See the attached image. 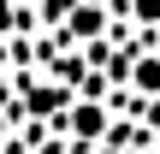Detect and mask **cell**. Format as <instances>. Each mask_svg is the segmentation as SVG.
I'll list each match as a JSON object with an SVG mask.
<instances>
[{"label":"cell","mask_w":160,"mask_h":154,"mask_svg":"<svg viewBox=\"0 0 160 154\" xmlns=\"http://www.w3.org/2000/svg\"><path fill=\"white\" fill-rule=\"evenodd\" d=\"M71 131L89 142V137H101V131H107V113H101L95 101H77V107H71Z\"/></svg>","instance_id":"obj_1"},{"label":"cell","mask_w":160,"mask_h":154,"mask_svg":"<svg viewBox=\"0 0 160 154\" xmlns=\"http://www.w3.org/2000/svg\"><path fill=\"white\" fill-rule=\"evenodd\" d=\"M131 12H137V24H160V0H131Z\"/></svg>","instance_id":"obj_4"},{"label":"cell","mask_w":160,"mask_h":154,"mask_svg":"<svg viewBox=\"0 0 160 154\" xmlns=\"http://www.w3.org/2000/svg\"><path fill=\"white\" fill-rule=\"evenodd\" d=\"M154 154H160V148H154Z\"/></svg>","instance_id":"obj_5"},{"label":"cell","mask_w":160,"mask_h":154,"mask_svg":"<svg viewBox=\"0 0 160 154\" xmlns=\"http://www.w3.org/2000/svg\"><path fill=\"white\" fill-rule=\"evenodd\" d=\"M131 83H137L142 95H160V53H142V59L131 65Z\"/></svg>","instance_id":"obj_2"},{"label":"cell","mask_w":160,"mask_h":154,"mask_svg":"<svg viewBox=\"0 0 160 154\" xmlns=\"http://www.w3.org/2000/svg\"><path fill=\"white\" fill-rule=\"evenodd\" d=\"M101 30V12L95 6H71V36H95Z\"/></svg>","instance_id":"obj_3"}]
</instances>
